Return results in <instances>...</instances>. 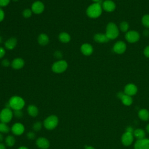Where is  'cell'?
Instances as JSON below:
<instances>
[{
  "instance_id": "cell-1",
  "label": "cell",
  "mask_w": 149,
  "mask_h": 149,
  "mask_svg": "<svg viewBox=\"0 0 149 149\" xmlns=\"http://www.w3.org/2000/svg\"><path fill=\"white\" fill-rule=\"evenodd\" d=\"M102 8L101 3H94L87 8L86 10L87 15L90 18H97L100 16L102 13Z\"/></svg>"
},
{
  "instance_id": "cell-2",
  "label": "cell",
  "mask_w": 149,
  "mask_h": 149,
  "mask_svg": "<svg viewBox=\"0 0 149 149\" xmlns=\"http://www.w3.org/2000/svg\"><path fill=\"white\" fill-rule=\"evenodd\" d=\"M11 109L14 110H22L25 105L24 99L18 95H14L10 98L8 102Z\"/></svg>"
},
{
  "instance_id": "cell-3",
  "label": "cell",
  "mask_w": 149,
  "mask_h": 149,
  "mask_svg": "<svg viewBox=\"0 0 149 149\" xmlns=\"http://www.w3.org/2000/svg\"><path fill=\"white\" fill-rule=\"evenodd\" d=\"M58 123L59 119L58 116L55 115H51L44 119L43 122V126L47 130H51L56 127Z\"/></svg>"
},
{
  "instance_id": "cell-4",
  "label": "cell",
  "mask_w": 149,
  "mask_h": 149,
  "mask_svg": "<svg viewBox=\"0 0 149 149\" xmlns=\"http://www.w3.org/2000/svg\"><path fill=\"white\" fill-rule=\"evenodd\" d=\"M119 34V29L114 23L110 22L107 25L105 34L109 40L116 38L118 37Z\"/></svg>"
},
{
  "instance_id": "cell-5",
  "label": "cell",
  "mask_w": 149,
  "mask_h": 149,
  "mask_svg": "<svg viewBox=\"0 0 149 149\" xmlns=\"http://www.w3.org/2000/svg\"><path fill=\"white\" fill-rule=\"evenodd\" d=\"M68 68V63L65 60H59L52 65L51 69L55 73H61L64 72Z\"/></svg>"
},
{
  "instance_id": "cell-6",
  "label": "cell",
  "mask_w": 149,
  "mask_h": 149,
  "mask_svg": "<svg viewBox=\"0 0 149 149\" xmlns=\"http://www.w3.org/2000/svg\"><path fill=\"white\" fill-rule=\"evenodd\" d=\"M13 116V113L11 109L4 108L0 111V122L8 123L10 122Z\"/></svg>"
},
{
  "instance_id": "cell-7",
  "label": "cell",
  "mask_w": 149,
  "mask_h": 149,
  "mask_svg": "<svg viewBox=\"0 0 149 149\" xmlns=\"http://www.w3.org/2000/svg\"><path fill=\"white\" fill-rule=\"evenodd\" d=\"M134 140V136L133 133L126 132L122 134L121 137V141L123 146H129L131 145Z\"/></svg>"
},
{
  "instance_id": "cell-8",
  "label": "cell",
  "mask_w": 149,
  "mask_h": 149,
  "mask_svg": "<svg viewBox=\"0 0 149 149\" xmlns=\"http://www.w3.org/2000/svg\"><path fill=\"white\" fill-rule=\"evenodd\" d=\"M125 38L129 42H136L140 39V34L136 31L130 30L126 32L125 34Z\"/></svg>"
},
{
  "instance_id": "cell-9",
  "label": "cell",
  "mask_w": 149,
  "mask_h": 149,
  "mask_svg": "<svg viewBox=\"0 0 149 149\" xmlns=\"http://www.w3.org/2000/svg\"><path fill=\"white\" fill-rule=\"evenodd\" d=\"M24 126L20 122H16L14 123L10 129L12 133L16 136H20L24 132Z\"/></svg>"
},
{
  "instance_id": "cell-10",
  "label": "cell",
  "mask_w": 149,
  "mask_h": 149,
  "mask_svg": "<svg viewBox=\"0 0 149 149\" xmlns=\"http://www.w3.org/2000/svg\"><path fill=\"white\" fill-rule=\"evenodd\" d=\"M134 149H149V139L144 138L137 140L134 145Z\"/></svg>"
},
{
  "instance_id": "cell-11",
  "label": "cell",
  "mask_w": 149,
  "mask_h": 149,
  "mask_svg": "<svg viewBox=\"0 0 149 149\" xmlns=\"http://www.w3.org/2000/svg\"><path fill=\"white\" fill-rule=\"evenodd\" d=\"M31 10L35 14H40L44 10V5L40 1H35L31 5Z\"/></svg>"
},
{
  "instance_id": "cell-12",
  "label": "cell",
  "mask_w": 149,
  "mask_h": 149,
  "mask_svg": "<svg viewBox=\"0 0 149 149\" xmlns=\"http://www.w3.org/2000/svg\"><path fill=\"white\" fill-rule=\"evenodd\" d=\"M126 49V44L122 41H117L113 45V50L118 54H122L125 52Z\"/></svg>"
},
{
  "instance_id": "cell-13",
  "label": "cell",
  "mask_w": 149,
  "mask_h": 149,
  "mask_svg": "<svg viewBox=\"0 0 149 149\" xmlns=\"http://www.w3.org/2000/svg\"><path fill=\"white\" fill-rule=\"evenodd\" d=\"M36 146L41 149H48L50 146L49 140L44 137H38L36 141Z\"/></svg>"
},
{
  "instance_id": "cell-14",
  "label": "cell",
  "mask_w": 149,
  "mask_h": 149,
  "mask_svg": "<svg viewBox=\"0 0 149 149\" xmlns=\"http://www.w3.org/2000/svg\"><path fill=\"white\" fill-rule=\"evenodd\" d=\"M137 92V86L133 83H129L124 88V93L130 96L135 95Z\"/></svg>"
},
{
  "instance_id": "cell-15",
  "label": "cell",
  "mask_w": 149,
  "mask_h": 149,
  "mask_svg": "<svg viewBox=\"0 0 149 149\" xmlns=\"http://www.w3.org/2000/svg\"><path fill=\"white\" fill-rule=\"evenodd\" d=\"M102 8L106 12H111L115 9L116 5L114 2L111 0H106L102 2Z\"/></svg>"
},
{
  "instance_id": "cell-16",
  "label": "cell",
  "mask_w": 149,
  "mask_h": 149,
  "mask_svg": "<svg viewBox=\"0 0 149 149\" xmlns=\"http://www.w3.org/2000/svg\"><path fill=\"white\" fill-rule=\"evenodd\" d=\"M80 50L83 55L86 56H89L92 54L93 52V48L91 44L88 43H84L81 45Z\"/></svg>"
},
{
  "instance_id": "cell-17",
  "label": "cell",
  "mask_w": 149,
  "mask_h": 149,
  "mask_svg": "<svg viewBox=\"0 0 149 149\" xmlns=\"http://www.w3.org/2000/svg\"><path fill=\"white\" fill-rule=\"evenodd\" d=\"M11 65L14 69H20L24 66V61L22 58H16L13 60L11 63Z\"/></svg>"
},
{
  "instance_id": "cell-18",
  "label": "cell",
  "mask_w": 149,
  "mask_h": 149,
  "mask_svg": "<svg viewBox=\"0 0 149 149\" xmlns=\"http://www.w3.org/2000/svg\"><path fill=\"white\" fill-rule=\"evenodd\" d=\"M94 40H95V41L99 43L107 42L109 40V39L107 37L106 34L102 33L95 34L94 36Z\"/></svg>"
},
{
  "instance_id": "cell-19",
  "label": "cell",
  "mask_w": 149,
  "mask_h": 149,
  "mask_svg": "<svg viewBox=\"0 0 149 149\" xmlns=\"http://www.w3.org/2000/svg\"><path fill=\"white\" fill-rule=\"evenodd\" d=\"M17 44V40L15 37H11L6 41L5 43V48L9 50H11L15 48Z\"/></svg>"
},
{
  "instance_id": "cell-20",
  "label": "cell",
  "mask_w": 149,
  "mask_h": 149,
  "mask_svg": "<svg viewBox=\"0 0 149 149\" xmlns=\"http://www.w3.org/2000/svg\"><path fill=\"white\" fill-rule=\"evenodd\" d=\"M139 118L143 121H147L149 119V111L146 109H141L138 112Z\"/></svg>"
},
{
  "instance_id": "cell-21",
  "label": "cell",
  "mask_w": 149,
  "mask_h": 149,
  "mask_svg": "<svg viewBox=\"0 0 149 149\" xmlns=\"http://www.w3.org/2000/svg\"><path fill=\"white\" fill-rule=\"evenodd\" d=\"M27 113L32 117H36L38 115V109L34 105H29L27 107Z\"/></svg>"
},
{
  "instance_id": "cell-22",
  "label": "cell",
  "mask_w": 149,
  "mask_h": 149,
  "mask_svg": "<svg viewBox=\"0 0 149 149\" xmlns=\"http://www.w3.org/2000/svg\"><path fill=\"white\" fill-rule=\"evenodd\" d=\"M120 100H121L122 104L126 106H129L132 105L133 103V99L132 97L127 94H125L124 92L121 97L120 98Z\"/></svg>"
},
{
  "instance_id": "cell-23",
  "label": "cell",
  "mask_w": 149,
  "mask_h": 149,
  "mask_svg": "<svg viewBox=\"0 0 149 149\" xmlns=\"http://www.w3.org/2000/svg\"><path fill=\"white\" fill-rule=\"evenodd\" d=\"M37 41L40 45H46L49 42V37L46 34L42 33L38 36Z\"/></svg>"
},
{
  "instance_id": "cell-24",
  "label": "cell",
  "mask_w": 149,
  "mask_h": 149,
  "mask_svg": "<svg viewBox=\"0 0 149 149\" xmlns=\"http://www.w3.org/2000/svg\"><path fill=\"white\" fill-rule=\"evenodd\" d=\"M133 136L135 138H136L137 140H140L145 138L146 136V132L145 131L142 129H136L134 130V132L133 133Z\"/></svg>"
},
{
  "instance_id": "cell-25",
  "label": "cell",
  "mask_w": 149,
  "mask_h": 149,
  "mask_svg": "<svg viewBox=\"0 0 149 149\" xmlns=\"http://www.w3.org/2000/svg\"><path fill=\"white\" fill-rule=\"evenodd\" d=\"M59 40L61 42H63V43H68L70 41V35L66 32H62L61 33L59 34L58 36Z\"/></svg>"
},
{
  "instance_id": "cell-26",
  "label": "cell",
  "mask_w": 149,
  "mask_h": 149,
  "mask_svg": "<svg viewBox=\"0 0 149 149\" xmlns=\"http://www.w3.org/2000/svg\"><path fill=\"white\" fill-rule=\"evenodd\" d=\"M5 144L7 146L13 147L16 143V139L13 136L8 135L5 137Z\"/></svg>"
},
{
  "instance_id": "cell-27",
  "label": "cell",
  "mask_w": 149,
  "mask_h": 149,
  "mask_svg": "<svg viewBox=\"0 0 149 149\" xmlns=\"http://www.w3.org/2000/svg\"><path fill=\"white\" fill-rule=\"evenodd\" d=\"M10 131V128L7 123L0 122V133H8Z\"/></svg>"
},
{
  "instance_id": "cell-28",
  "label": "cell",
  "mask_w": 149,
  "mask_h": 149,
  "mask_svg": "<svg viewBox=\"0 0 149 149\" xmlns=\"http://www.w3.org/2000/svg\"><path fill=\"white\" fill-rule=\"evenodd\" d=\"M129 27V24L126 21H123L120 23L119 28H120V30L123 32H127Z\"/></svg>"
},
{
  "instance_id": "cell-29",
  "label": "cell",
  "mask_w": 149,
  "mask_h": 149,
  "mask_svg": "<svg viewBox=\"0 0 149 149\" xmlns=\"http://www.w3.org/2000/svg\"><path fill=\"white\" fill-rule=\"evenodd\" d=\"M141 22L144 26L149 28V15H145L141 19Z\"/></svg>"
},
{
  "instance_id": "cell-30",
  "label": "cell",
  "mask_w": 149,
  "mask_h": 149,
  "mask_svg": "<svg viewBox=\"0 0 149 149\" xmlns=\"http://www.w3.org/2000/svg\"><path fill=\"white\" fill-rule=\"evenodd\" d=\"M42 127V124L41 122L40 121H37L36 122H35L33 125V130H34L35 132H38L40 131L41 128Z\"/></svg>"
},
{
  "instance_id": "cell-31",
  "label": "cell",
  "mask_w": 149,
  "mask_h": 149,
  "mask_svg": "<svg viewBox=\"0 0 149 149\" xmlns=\"http://www.w3.org/2000/svg\"><path fill=\"white\" fill-rule=\"evenodd\" d=\"M13 116L17 118H22L23 116V112L22 110H14L13 111Z\"/></svg>"
},
{
  "instance_id": "cell-32",
  "label": "cell",
  "mask_w": 149,
  "mask_h": 149,
  "mask_svg": "<svg viewBox=\"0 0 149 149\" xmlns=\"http://www.w3.org/2000/svg\"><path fill=\"white\" fill-rule=\"evenodd\" d=\"M32 11L30 9H26L23 11V16L25 18H29L31 16Z\"/></svg>"
},
{
  "instance_id": "cell-33",
  "label": "cell",
  "mask_w": 149,
  "mask_h": 149,
  "mask_svg": "<svg viewBox=\"0 0 149 149\" xmlns=\"http://www.w3.org/2000/svg\"><path fill=\"white\" fill-rule=\"evenodd\" d=\"M27 138L29 140H33L36 137V134L33 132H29L26 134Z\"/></svg>"
},
{
  "instance_id": "cell-34",
  "label": "cell",
  "mask_w": 149,
  "mask_h": 149,
  "mask_svg": "<svg viewBox=\"0 0 149 149\" xmlns=\"http://www.w3.org/2000/svg\"><path fill=\"white\" fill-rule=\"evenodd\" d=\"M10 1V0H0V7L7 6L9 3Z\"/></svg>"
},
{
  "instance_id": "cell-35",
  "label": "cell",
  "mask_w": 149,
  "mask_h": 149,
  "mask_svg": "<svg viewBox=\"0 0 149 149\" xmlns=\"http://www.w3.org/2000/svg\"><path fill=\"white\" fill-rule=\"evenodd\" d=\"M10 63L7 59H5L2 61V65H3L5 67H8L10 65Z\"/></svg>"
},
{
  "instance_id": "cell-36",
  "label": "cell",
  "mask_w": 149,
  "mask_h": 149,
  "mask_svg": "<svg viewBox=\"0 0 149 149\" xmlns=\"http://www.w3.org/2000/svg\"><path fill=\"white\" fill-rule=\"evenodd\" d=\"M144 55L147 57L149 58V45L147 46L144 49Z\"/></svg>"
},
{
  "instance_id": "cell-37",
  "label": "cell",
  "mask_w": 149,
  "mask_h": 149,
  "mask_svg": "<svg viewBox=\"0 0 149 149\" xmlns=\"http://www.w3.org/2000/svg\"><path fill=\"white\" fill-rule=\"evenodd\" d=\"M54 55H55V56L56 58H58V59H61V58L62 57V53H61L60 51H56V52H55V54H54Z\"/></svg>"
},
{
  "instance_id": "cell-38",
  "label": "cell",
  "mask_w": 149,
  "mask_h": 149,
  "mask_svg": "<svg viewBox=\"0 0 149 149\" xmlns=\"http://www.w3.org/2000/svg\"><path fill=\"white\" fill-rule=\"evenodd\" d=\"M5 54V50L3 48L0 47V59L3 58Z\"/></svg>"
},
{
  "instance_id": "cell-39",
  "label": "cell",
  "mask_w": 149,
  "mask_h": 149,
  "mask_svg": "<svg viewBox=\"0 0 149 149\" xmlns=\"http://www.w3.org/2000/svg\"><path fill=\"white\" fill-rule=\"evenodd\" d=\"M5 17V13L3 10L0 8V22H2Z\"/></svg>"
},
{
  "instance_id": "cell-40",
  "label": "cell",
  "mask_w": 149,
  "mask_h": 149,
  "mask_svg": "<svg viewBox=\"0 0 149 149\" xmlns=\"http://www.w3.org/2000/svg\"><path fill=\"white\" fill-rule=\"evenodd\" d=\"M126 132H129L133 133L134 129H133L132 127H131V126H128V127L126 129Z\"/></svg>"
},
{
  "instance_id": "cell-41",
  "label": "cell",
  "mask_w": 149,
  "mask_h": 149,
  "mask_svg": "<svg viewBox=\"0 0 149 149\" xmlns=\"http://www.w3.org/2000/svg\"><path fill=\"white\" fill-rule=\"evenodd\" d=\"M0 149H6L5 145L2 143H0Z\"/></svg>"
},
{
  "instance_id": "cell-42",
  "label": "cell",
  "mask_w": 149,
  "mask_h": 149,
  "mask_svg": "<svg viewBox=\"0 0 149 149\" xmlns=\"http://www.w3.org/2000/svg\"><path fill=\"white\" fill-rule=\"evenodd\" d=\"M84 149H95L93 147L90 146H85Z\"/></svg>"
},
{
  "instance_id": "cell-43",
  "label": "cell",
  "mask_w": 149,
  "mask_h": 149,
  "mask_svg": "<svg viewBox=\"0 0 149 149\" xmlns=\"http://www.w3.org/2000/svg\"><path fill=\"white\" fill-rule=\"evenodd\" d=\"M3 140V136L2 135V133H0V143H1Z\"/></svg>"
},
{
  "instance_id": "cell-44",
  "label": "cell",
  "mask_w": 149,
  "mask_h": 149,
  "mask_svg": "<svg viewBox=\"0 0 149 149\" xmlns=\"http://www.w3.org/2000/svg\"><path fill=\"white\" fill-rule=\"evenodd\" d=\"M17 149H29V148L26 146H20Z\"/></svg>"
},
{
  "instance_id": "cell-45",
  "label": "cell",
  "mask_w": 149,
  "mask_h": 149,
  "mask_svg": "<svg viewBox=\"0 0 149 149\" xmlns=\"http://www.w3.org/2000/svg\"><path fill=\"white\" fill-rule=\"evenodd\" d=\"M144 34L146 35V36L149 35V31H148L147 30H146L144 31Z\"/></svg>"
},
{
  "instance_id": "cell-46",
  "label": "cell",
  "mask_w": 149,
  "mask_h": 149,
  "mask_svg": "<svg viewBox=\"0 0 149 149\" xmlns=\"http://www.w3.org/2000/svg\"><path fill=\"white\" fill-rule=\"evenodd\" d=\"M146 131L147 133H149V123L146 126Z\"/></svg>"
},
{
  "instance_id": "cell-47",
  "label": "cell",
  "mask_w": 149,
  "mask_h": 149,
  "mask_svg": "<svg viewBox=\"0 0 149 149\" xmlns=\"http://www.w3.org/2000/svg\"><path fill=\"white\" fill-rule=\"evenodd\" d=\"M92 1H94L95 3H97V2L100 3V0H92Z\"/></svg>"
},
{
  "instance_id": "cell-48",
  "label": "cell",
  "mask_w": 149,
  "mask_h": 149,
  "mask_svg": "<svg viewBox=\"0 0 149 149\" xmlns=\"http://www.w3.org/2000/svg\"><path fill=\"white\" fill-rule=\"evenodd\" d=\"M13 1H15V2H16V1H17L18 0H12Z\"/></svg>"
},
{
  "instance_id": "cell-49",
  "label": "cell",
  "mask_w": 149,
  "mask_h": 149,
  "mask_svg": "<svg viewBox=\"0 0 149 149\" xmlns=\"http://www.w3.org/2000/svg\"><path fill=\"white\" fill-rule=\"evenodd\" d=\"M0 8H1V7H0Z\"/></svg>"
}]
</instances>
